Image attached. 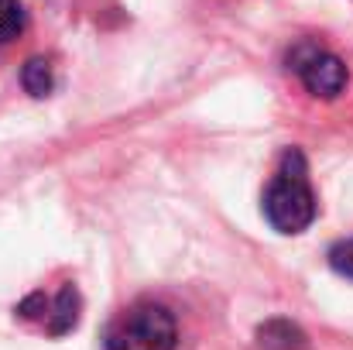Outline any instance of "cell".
<instances>
[{
    "label": "cell",
    "instance_id": "cell-1",
    "mask_svg": "<svg viewBox=\"0 0 353 350\" xmlns=\"http://www.w3.org/2000/svg\"><path fill=\"white\" fill-rule=\"evenodd\" d=\"M264 220L278 233H302L316 220V193L309 182V162L299 148H288L264 189Z\"/></svg>",
    "mask_w": 353,
    "mask_h": 350
},
{
    "label": "cell",
    "instance_id": "cell-2",
    "mask_svg": "<svg viewBox=\"0 0 353 350\" xmlns=\"http://www.w3.org/2000/svg\"><path fill=\"white\" fill-rule=\"evenodd\" d=\"M175 316L161 302H137L110 323L103 350H175Z\"/></svg>",
    "mask_w": 353,
    "mask_h": 350
},
{
    "label": "cell",
    "instance_id": "cell-3",
    "mask_svg": "<svg viewBox=\"0 0 353 350\" xmlns=\"http://www.w3.org/2000/svg\"><path fill=\"white\" fill-rule=\"evenodd\" d=\"M292 69L302 79V86L312 97H323V100H336L347 90V83H350V72H347L343 59L326 52V48H316V45L299 48L292 55Z\"/></svg>",
    "mask_w": 353,
    "mask_h": 350
},
{
    "label": "cell",
    "instance_id": "cell-4",
    "mask_svg": "<svg viewBox=\"0 0 353 350\" xmlns=\"http://www.w3.org/2000/svg\"><path fill=\"white\" fill-rule=\"evenodd\" d=\"M24 302L38 306V313H31L24 320H38L45 327V333H52V337H62V333H69L79 323V292L72 285H62V292L55 299H45L41 292H34Z\"/></svg>",
    "mask_w": 353,
    "mask_h": 350
},
{
    "label": "cell",
    "instance_id": "cell-5",
    "mask_svg": "<svg viewBox=\"0 0 353 350\" xmlns=\"http://www.w3.org/2000/svg\"><path fill=\"white\" fill-rule=\"evenodd\" d=\"M257 344H261V350H302L305 333L288 320H271L257 330Z\"/></svg>",
    "mask_w": 353,
    "mask_h": 350
},
{
    "label": "cell",
    "instance_id": "cell-6",
    "mask_svg": "<svg viewBox=\"0 0 353 350\" xmlns=\"http://www.w3.org/2000/svg\"><path fill=\"white\" fill-rule=\"evenodd\" d=\"M21 83L31 97H48L55 90V69L48 59H28L21 69Z\"/></svg>",
    "mask_w": 353,
    "mask_h": 350
},
{
    "label": "cell",
    "instance_id": "cell-7",
    "mask_svg": "<svg viewBox=\"0 0 353 350\" xmlns=\"http://www.w3.org/2000/svg\"><path fill=\"white\" fill-rule=\"evenodd\" d=\"M28 28V10L21 0H0V45L14 41Z\"/></svg>",
    "mask_w": 353,
    "mask_h": 350
},
{
    "label": "cell",
    "instance_id": "cell-8",
    "mask_svg": "<svg viewBox=\"0 0 353 350\" xmlns=\"http://www.w3.org/2000/svg\"><path fill=\"white\" fill-rule=\"evenodd\" d=\"M330 268H333L336 275H343V278L353 282V237L330 247Z\"/></svg>",
    "mask_w": 353,
    "mask_h": 350
}]
</instances>
